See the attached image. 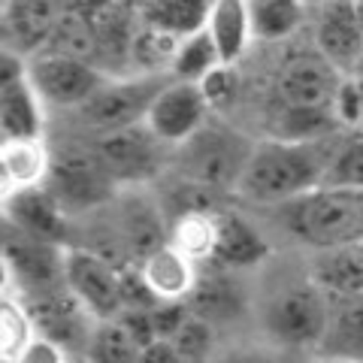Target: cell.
<instances>
[{"instance_id":"cell-33","label":"cell","mask_w":363,"mask_h":363,"mask_svg":"<svg viewBox=\"0 0 363 363\" xmlns=\"http://www.w3.org/2000/svg\"><path fill=\"white\" fill-rule=\"evenodd\" d=\"M200 88H203V94H206L212 109H227L236 100V88H240V79H236L233 64H218L200 82Z\"/></svg>"},{"instance_id":"cell-4","label":"cell","mask_w":363,"mask_h":363,"mask_svg":"<svg viewBox=\"0 0 363 363\" xmlns=\"http://www.w3.org/2000/svg\"><path fill=\"white\" fill-rule=\"evenodd\" d=\"M260 321L264 330L281 345H321L330 327V291L315 276L288 281L267 297Z\"/></svg>"},{"instance_id":"cell-5","label":"cell","mask_w":363,"mask_h":363,"mask_svg":"<svg viewBox=\"0 0 363 363\" xmlns=\"http://www.w3.org/2000/svg\"><path fill=\"white\" fill-rule=\"evenodd\" d=\"M169 79H173L169 70H145L130 79H106L73 112L82 118V128H88L94 136L118 128H130V124L145 121L149 106L155 104V97L161 94V88Z\"/></svg>"},{"instance_id":"cell-34","label":"cell","mask_w":363,"mask_h":363,"mask_svg":"<svg viewBox=\"0 0 363 363\" xmlns=\"http://www.w3.org/2000/svg\"><path fill=\"white\" fill-rule=\"evenodd\" d=\"M67 357H70V351H67L58 339L37 333V339H33L30 348L25 351V360L21 363H64Z\"/></svg>"},{"instance_id":"cell-26","label":"cell","mask_w":363,"mask_h":363,"mask_svg":"<svg viewBox=\"0 0 363 363\" xmlns=\"http://www.w3.org/2000/svg\"><path fill=\"white\" fill-rule=\"evenodd\" d=\"M218 64H224L218 45H215L206 25H200L194 30L182 33L173 64H169V73L176 79H188V82H203Z\"/></svg>"},{"instance_id":"cell-24","label":"cell","mask_w":363,"mask_h":363,"mask_svg":"<svg viewBox=\"0 0 363 363\" xmlns=\"http://www.w3.org/2000/svg\"><path fill=\"white\" fill-rule=\"evenodd\" d=\"M37 333L40 327L33 321L28 303L16 291H6L4 303H0V357L6 363H21Z\"/></svg>"},{"instance_id":"cell-1","label":"cell","mask_w":363,"mask_h":363,"mask_svg":"<svg viewBox=\"0 0 363 363\" xmlns=\"http://www.w3.org/2000/svg\"><path fill=\"white\" fill-rule=\"evenodd\" d=\"M342 130L318 136V140H281V136L257 140L236 185V194L257 206H279L324 185Z\"/></svg>"},{"instance_id":"cell-25","label":"cell","mask_w":363,"mask_h":363,"mask_svg":"<svg viewBox=\"0 0 363 363\" xmlns=\"http://www.w3.org/2000/svg\"><path fill=\"white\" fill-rule=\"evenodd\" d=\"M169 242L179 252H185L197 264H209L215 252V209L197 206L173 215V227H169Z\"/></svg>"},{"instance_id":"cell-28","label":"cell","mask_w":363,"mask_h":363,"mask_svg":"<svg viewBox=\"0 0 363 363\" xmlns=\"http://www.w3.org/2000/svg\"><path fill=\"white\" fill-rule=\"evenodd\" d=\"M324 185H345V188H363V128H345L339 136V145L327 167Z\"/></svg>"},{"instance_id":"cell-30","label":"cell","mask_w":363,"mask_h":363,"mask_svg":"<svg viewBox=\"0 0 363 363\" xmlns=\"http://www.w3.org/2000/svg\"><path fill=\"white\" fill-rule=\"evenodd\" d=\"M179 40L182 33L161 28V25H149L133 43V55L145 70H169L173 64V55L179 49Z\"/></svg>"},{"instance_id":"cell-3","label":"cell","mask_w":363,"mask_h":363,"mask_svg":"<svg viewBox=\"0 0 363 363\" xmlns=\"http://www.w3.org/2000/svg\"><path fill=\"white\" fill-rule=\"evenodd\" d=\"M255 140L230 124L206 121L197 133L173 149V164L179 176L212 194H236L242 169L252 157Z\"/></svg>"},{"instance_id":"cell-6","label":"cell","mask_w":363,"mask_h":363,"mask_svg":"<svg viewBox=\"0 0 363 363\" xmlns=\"http://www.w3.org/2000/svg\"><path fill=\"white\" fill-rule=\"evenodd\" d=\"M91 149L106 167V173L118 182V188L145 185V182L161 176L167 161H173V155H167V149H173V145L155 136V130L145 121L94 136Z\"/></svg>"},{"instance_id":"cell-13","label":"cell","mask_w":363,"mask_h":363,"mask_svg":"<svg viewBox=\"0 0 363 363\" xmlns=\"http://www.w3.org/2000/svg\"><path fill=\"white\" fill-rule=\"evenodd\" d=\"M209 112L212 106L206 94H203L200 82H188V79L173 76L149 106L145 124L155 130V136H161L167 145L176 149L179 143H185L191 133H197L209 121Z\"/></svg>"},{"instance_id":"cell-17","label":"cell","mask_w":363,"mask_h":363,"mask_svg":"<svg viewBox=\"0 0 363 363\" xmlns=\"http://www.w3.org/2000/svg\"><path fill=\"white\" fill-rule=\"evenodd\" d=\"M269 257L260 230L233 209H215V252L209 264L224 269H252Z\"/></svg>"},{"instance_id":"cell-2","label":"cell","mask_w":363,"mask_h":363,"mask_svg":"<svg viewBox=\"0 0 363 363\" xmlns=\"http://www.w3.org/2000/svg\"><path fill=\"white\" fill-rule=\"evenodd\" d=\"M272 209L294 240L315 252L363 242V188L318 185Z\"/></svg>"},{"instance_id":"cell-9","label":"cell","mask_w":363,"mask_h":363,"mask_svg":"<svg viewBox=\"0 0 363 363\" xmlns=\"http://www.w3.org/2000/svg\"><path fill=\"white\" fill-rule=\"evenodd\" d=\"M28 76L43 104L52 109H79L109 79L85 58L49 49H40L28 58Z\"/></svg>"},{"instance_id":"cell-18","label":"cell","mask_w":363,"mask_h":363,"mask_svg":"<svg viewBox=\"0 0 363 363\" xmlns=\"http://www.w3.org/2000/svg\"><path fill=\"white\" fill-rule=\"evenodd\" d=\"M236 269H224L215 264H200L194 291L188 294L191 312H197L209 321H233L245 309V291L233 276Z\"/></svg>"},{"instance_id":"cell-16","label":"cell","mask_w":363,"mask_h":363,"mask_svg":"<svg viewBox=\"0 0 363 363\" xmlns=\"http://www.w3.org/2000/svg\"><path fill=\"white\" fill-rule=\"evenodd\" d=\"M61 16V0H4L6 49L30 58L49 43Z\"/></svg>"},{"instance_id":"cell-31","label":"cell","mask_w":363,"mask_h":363,"mask_svg":"<svg viewBox=\"0 0 363 363\" xmlns=\"http://www.w3.org/2000/svg\"><path fill=\"white\" fill-rule=\"evenodd\" d=\"M43 49L49 52H64V55H76V58H85L91 61V55H94V33L91 28L85 25L79 16H61L58 25H55L49 43L43 45Z\"/></svg>"},{"instance_id":"cell-23","label":"cell","mask_w":363,"mask_h":363,"mask_svg":"<svg viewBox=\"0 0 363 363\" xmlns=\"http://www.w3.org/2000/svg\"><path fill=\"white\" fill-rule=\"evenodd\" d=\"M336 354L363 357V294H330V327L324 336Z\"/></svg>"},{"instance_id":"cell-35","label":"cell","mask_w":363,"mask_h":363,"mask_svg":"<svg viewBox=\"0 0 363 363\" xmlns=\"http://www.w3.org/2000/svg\"><path fill=\"white\" fill-rule=\"evenodd\" d=\"M360 128H363V116H360Z\"/></svg>"},{"instance_id":"cell-14","label":"cell","mask_w":363,"mask_h":363,"mask_svg":"<svg viewBox=\"0 0 363 363\" xmlns=\"http://www.w3.org/2000/svg\"><path fill=\"white\" fill-rule=\"evenodd\" d=\"M67 215L70 212L45 188V182L43 185L16 188L4 194V218L33 236H43V240L70 245L67 242L70 240V221H67Z\"/></svg>"},{"instance_id":"cell-22","label":"cell","mask_w":363,"mask_h":363,"mask_svg":"<svg viewBox=\"0 0 363 363\" xmlns=\"http://www.w3.org/2000/svg\"><path fill=\"white\" fill-rule=\"evenodd\" d=\"M345 121L336 109H312V106H288L276 104L267 121V136H281V140H318V136L342 130Z\"/></svg>"},{"instance_id":"cell-20","label":"cell","mask_w":363,"mask_h":363,"mask_svg":"<svg viewBox=\"0 0 363 363\" xmlns=\"http://www.w3.org/2000/svg\"><path fill=\"white\" fill-rule=\"evenodd\" d=\"M203 25H206L215 45H218L221 61L236 64L245 55L248 40L255 37L252 0H212Z\"/></svg>"},{"instance_id":"cell-10","label":"cell","mask_w":363,"mask_h":363,"mask_svg":"<svg viewBox=\"0 0 363 363\" xmlns=\"http://www.w3.org/2000/svg\"><path fill=\"white\" fill-rule=\"evenodd\" d=\"M64 285L73 291V297L97 318H118L128 303H124V285L121 269L100 257L91 248L67 245L64 248Z\"/></svg>"},{"instance_id":"cell-21","label":"cell","mask_w":363,"mask_h":363,"mask_svg":"<svg viewBox=\"0 0 363 363\" xmlns=\"http://www.w3.org/2000/svg\"><path fill=\"white\" fill-rule=\"evenodd\" d=\"M0 164H4V194L16 188L43 185L52 167V145L45 136H16V140H4V152H0Z\"/></svg>"},{"instance_id":"cell-8","label":"cell","mask_w":363,"mask_h":363,"mask_svg":"<svg viewBox=\"0 0 363 363\" xmlns=\"http://www.w3.org/2000/svg\"><path fill=\"white\" fill-rule=\"evenodd\" d=\"M45 188L58 197L67 212H88L104 206L116 194L118 182L106 173L94 149H61L52 152Z\"/></svg>"},{"instance_id":"cell-11","label":"cell","mask_w":363,"mask_h":363,"mask_svg":"<svg viewBox=\"0 0 363 363\" xmlns=\"http://www.w3.org/2000/svg\"><path fill=\"white\" fill-rule=\"evenodd\" d=\"M345 76L336 64H330L321 52H300L279 67L276 97L288 106H312V109H336V97Z\"/></svg>"},{"instance_id":"cell-19","label":"cell","mask_w":363,"mask_h":363,"mask_svg":"<svg viewBox=\"0 0 363 363\" xmlns=\"http://www.w3.org/2000/svg\"><path fill=\"white\" fill-rule=\"evenodd\" d=\"M140 269L157 300H188V294L194 291L200 264L167 240L164 245L140 257Z\"/></svg>"},{"instance_id":"cell-12","label":"cell","mask_w":363,"mask_h":363,"mask_svg":"<svg viewBox=\"0 0 363 363\" xmlns=\"http://www.w3.org/2000/svg\"><path fill=\"white\" fill-rule=\"evenodd\" d=\"M0 133H4V140H16V136H45V104L28 76V58L13 49H4Z\"/></svg>"},{"instance_id":"cell-27","label":"cell","mask_w":363,"mask_h":363,"mask_svg":"<svg viewBox=\"0 0 363 363\" xmlns=\"http://www.w3.org/2000/svg\"><path fill=\"white\" fill-rule=\"evenodd\" d=\"M140 354H143L140 339L130 333V327L121 318L97 321L85 348V360H100V363H130L140 360Z\"/></svg>"},{"instance_id":"cell-32","label":"cell","mask_w":363,"mask_h":363,"mask_svg":"<svg viewBox=\"0 0 363 363\" xmlns=\"http://www.w3.org/2000/svg\"><path fill=\"white\" fill-rule=\"evenodd\" d=\"M169 339H173V345L179 348L182 360H203V357L212 354V345H215L212 321L209 318H203V315H197V312H191L185 318V324H182Z\"/></svg>"},{"instance_id":"cell-15","label":"cell","mask_w":363,"mask_h":363,"mask_svg":"<svg viewBox=\"0 0 363 363\" xmlns=\"http://www.w3.org/2000/svg\"><path fill=\"white\" fill-rule=\"evenodd\" d=\"M318 52L342 73H351L363 61V18L354 0H327L315 25Z\"/></svg>"},{"instance_id":"cell-7","label":"cell","mask_w":363,"mask_h":363,"mask_svg":"<svg viewBox=\"0 0 363 363\" xmlns=\"http://www.w3.org/2000/svg\"><path fill=\"white\" fill-rule=\"evenodd\" d=\"M64 248L61 242L33 236L4 221V279L6 291L40 294L64 285Z\"/></svg>"},{"instance_id":"cell-29","label":"cell","mask_w":363,"mask_h":363,"mask_svg":"<svg viewBox=\"0 0 363 363\" xmlns=\"http://www.w3.org/2000/svg\"><path fill=\"white\" fill-rule=\"evenodd\" d=\"M252 21H255V37L281 40L300 28L303 21L300 0H252Z\"/></svg>"}]
</instances>
